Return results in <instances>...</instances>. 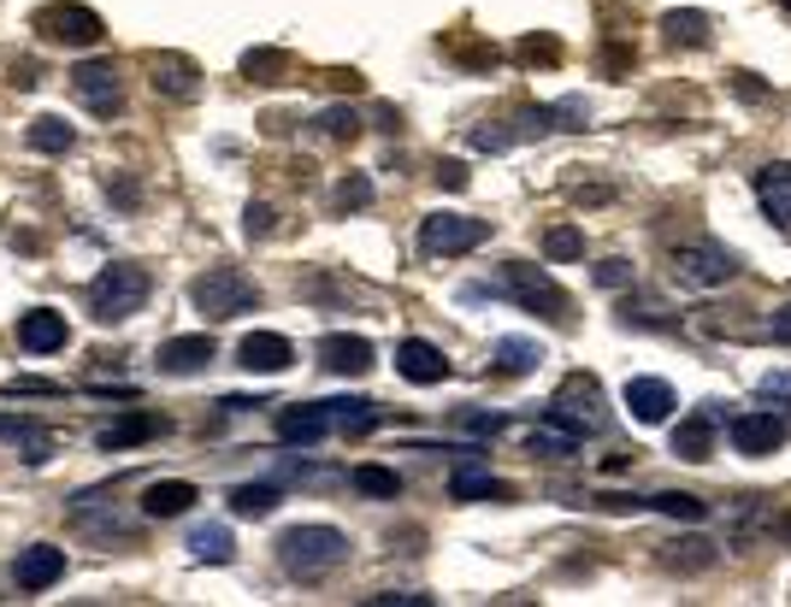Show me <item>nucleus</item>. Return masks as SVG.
<instances>
[{
	"instance_id": "nucleus-24",
	"label": "nucleus",
	"mask_w": 791,
	"mask_h": 607,
	"mask_svg": "<svg viewBox=\"0 0 791 607\" xmlns=\"http://www.w3.org/2000/svg\"><path fill=\"white\" fill-rule=\"evenodd\" d=\"M189 501H196V483L166 478V483H148L143 513H148V519H178V513H189Z\"/></svg>"
},
{
	"instance_id": "nucleus-46",
	"label": "nucleus",
	"mask_w": 791,
	"mask_h": 607,
	"mask_svg": "<svg viewBox=\"0 0 791 607\" xmlns=\"http://www.w3.org/2000/svg\"><path fill=\"white\" fill-rule=\"evenodd\" d=\"M738 95H745V100H762V83H756L750 72H738Z\"/></svg>"
},
{
	"instance_id": "nucleus-31",
	"label": "nucleus",
	"mask_w": 791,
	"mask_h": 607,
	"mask_svg": "<svg viewBox=\"0 0 791 607\" xmlns=\"http://www.w3.org/2000/svg\"><path fill=\"white\" fill-rule=\"evenodd\" d=\"M526 443H531V455H573V448H579V430H567V425L549 419V425L531 430Z\"/></svg>"
},
{
	"instance_id": "nucleus-33",
	"label": "nucleus",
	"mask_w": 791,
	"mask_h": 607,
	"mask_svg": "<svg viewBox=\"0 0 791 607\" xmlns=\"http://www.w3.org/2000/svg\"><path fill=\"white\" fill-rule=\"evenodd\" d=\"M355 490H360V496H384V501H396V496H402V478H396L390 466H355Z\"/></svg>"
},
{
	"instance_id": "nucleus-45",
	"label": "nucleus",
	"mask_w": 791,
	"mask_h": 607,
	"mask_svg": "<svg viewBox=\"0 0 791 607\" xmlns=\"http://www.w3.org/2000/svg\"><path fill=\"white\" fill-rule=\"evenodd\" d=\"M768 331H773V337H780V342H791V307H780V313H773V319H768Z\"/></svg>"
},
{
	"instance_id": "nucleus-27",
	"label": "nucleus",
	"mask_w": 791,
	"mask_h": 607,
	"mask_svg": "<svg viewBox=\"0 0 791 607\" xmlns=\"http://www.w3.org/2000/svg\"><path fill=\"white\" fill-rule=\"evenodd\" d=\"M450 496L455 501H508L514 490H508L503 478H491V472H455L450 478Z\"/></svg>"
},
{
	"instance_id": "nucleus-43",
	"label": "nucleus",
	"mask_w": 791,
	"mask_h": 607,
	"mask_svg": "<svg viewBox=\"0 0 791 607\" xmlns=\"http://www.w3.org/2000/svg\"><path fill=\"white\" fill-rule=\"evenodd\" d=\"M249 236H272V206H261V201L249 206Z\"/></svg>"
},
{
	"instance_id": "nucleus-3",
	"label": "nucleus",
	"mask_w": 791,
	"mask_h": 607,
	"mask_svg": "<svg viewBox=\"0 0 791 607\" xmlns=\"http://www.w3.org/2000/svg\"><path fill=\"white\" fill-rule=\"evenodd\" d=\"M143 301H148V271L143 266H107L89 284V313L101 324H118V319L143 313Z\"/></svg>"
},
{
	"instance_id": "nucleus-8",
	"label": "nucleus",
	"mask_w": 791,
	"mask_h": 607,
	"mask_svg": "<svg viewBox=\"0 0 791 607\" xmlns=\"http://www.w3.org/2000/svg\"><path fill=\"white\" fill-rule=\"evenodd\" d=\"M30 24L42 30V42H60V47H95L101 42V19L89 7H42Z\"/></svg>"
},
{
	"instance_id": "nucleus-16",
	"label": "nucleus",
	"mask_w": 791,
	"mask_h": 607,
	"mask_svg": "<svg viewBox=\"0 0 791 607\" xmlns=\"http://www.w3.org/2000/svg\"><path fill=\"white\" fill-rule=\"evenodd\" d=\"M756 201H762V213L773 224H785V231H791V160L756 171Z\"/></svg>"
},
{
	"instance_id": "nucleus-32",
	"label": "nucleus",
	"mask_w": 791,
	"mask_h": 607,
	"mask_svg": "<svg viewBox=\"0 0 791 607\" xmlns=\"http://www.w3.org/2000/svg\"><path fill=\"white\" fill-rule=\"evenodd\" d=\"M284 72H289V60L278 54V47H254V54H243V77H254V83H284Z\"/></svg>"
},
{
	"instance_id": "nucleus-1",
	"label": "nucleus",
	"mask_w": 791,
	"mask_h": 607,
	"mask_svg": "<svg viewBox=\"0 0 791 607\" xmlns=\"http://www.w3.org/2000/svg\"><path fill=\"white\" fill-rule=\"evenodd\" d=\"M342 554H349V536L337 525H296L278 536V561L289 578H319V572H331Z\"/></svg>"
},
{
	"instance_id": "nucleus-26",
	"label": "nucleus",
	"mask_w": 791,
	"mask_h": 607,
	"mask_svg": "<svg viewBox=\"0 0 791 607\" xmlns=\"http://www.w3.org/2000/svg\"><path fill=\"white\" fill-rule=\"evenodd\" d=\"M662 30H667V42L674 47H709V12H667L662 19Z\"/></svg>"
},
{
	"instance_id": "nucleus-36",
	"label": "nucleus",
	"mask_w": 791,
	"mask_h": 607,
	"mask_svg": "<svg viewBox=\"0 0 791 607\" xmlns=\"http://www.w3.org/2000/svg\"><path fill=\"white\" fill-rule=\"evenodd\" d=\"M650 508H656V513H667V519H692V525H697L703 513H709V508H703L697 496H679V490H662V496H650Z\"/></svg>"
},
{
	"instance_id": "nucleus-4",
	"label": "nucleus",
	"mask_w": 791,
	"mask_h": 607,
	"mask_svg": "<svg viewBox=\"0 0 791 607\" xmlns=\"http://www.w3.org/2000/svg\"><path fill=\"white\" fill-rule=\"evenodd\" d=\"M496 295H514V301H520L526 313L567 319V289H561L549 271L526 266V259H514V266H503V277H496Z\"/></svg>"
},
{
	"instance_id": "nucleus-11",
	"label": "nucleus",
	"mask_w": 791,
	"mask_h": 607,
	"mask_svg": "<svg viewBox=\"0 0 791 607\" xmlns=\"http://www.w3.org/2000/svg\"><path fill=\"white\" fill-rule=\"evenodd\" d=\"M289 360H296V349H289V337H278V331H249L236 342V366L243 372H284Z\"/></svg>"
},
{
	"instance_id": "nucleus-30",
	"label": "nucleus",
	"mask_w": 791,
	"mask_h": 607,
	"mask_svg": "<svg viewBox=\"0 0 791 607\" xmlns=\"http://www.w3.org/2000/svg\"><path fill=\"white\" fill-rule=\"evenodd\" d=\"M189 549H196V561H213V566H225L231 561V531L225 525H201L196 536H189Z\"/></svg>"
},
{
	"instance_id": "nucleus-35",
	"label": "nucleus",
	"mask_w": 791,
	"mask_h": 607,
	"mask_svg": "<svg viewBox=\"0 0 791 607\" xmlns=\"http://www.w3.org/2000/svg\"><path fill=\"white\" fill-rule=\"evenodd\" d=\"M319 130L331 136V142H355V136H360V113L355 107H325L319 113Z\"/></svg>"
},
{
	"instance_id": "nucleus-41",
	"label": "nucleus",
	"mask_w": 791,
	"mask_h": 607,
	"mask_svg": "<svg viewBox=\"0 0 791 607\" xmlns=\"http://www.w3.org/2000/svg\"><path fill=\"white\" fill-rule=\"evenodd\" d=\"M437 183H443V189H467V166H461V160H443V166H437Z\"/></svg>"
},
{
	"instance_id": "nucleus-9",
	"label": "nucleus",
	"mask_w": 791,
	"mask_h": 607,
	"mask_svg": "<svg viewBox=\"0 0 791 607\" xmlns=\"http://www.w3.org/2000/svg\"><path fill=\"white\" fill-rule=\"evenodd\" d=\"M72 89H77V100L89 113H101V118H113L118 107H125V89H118V72L107 60H83L77 72H72Z\"/></svg>"
},
{
	"instance_id": "nucleus-44",
	"label": "nucleus",
	"mask_w": 791,
	"mask_h": 607,
	"mask_svg": "<svg viewBox=\"0 0 791 607\" xmlns=\"http://www.w3.org/2000/svg\"><path fill=\"white\" fill-rule=\"evenodd\" d=\"M626 65H632V47H609V54H603V72H609V77H621Z\"/></svg>"
},
{
	"instance_id": "nucleus-15",
	"label": "nucleus",
	"mask_w": 791,
	"mask_h": 607,
	"mask_svg": "<svg viewBox=\"0 0 791 607\" xmlns=\"http://www.w3.org/2000/svg\"><path fill=\"white\" fill-rule=\"evenodd\" d=\"M674 407H679V402H674V390H667L662 377H632V384H626V413H632L639 425H662Z\"/></svg>"
},
{
	"instance_id": "nucleus-23",
	"label": "nucleus",
	"mask_w": 791,
	"mask_h": 607,
	"mask_svg": "<svg viewBox=\"0 0 791 607\" xmlns=\"http://www.w3.org/2000/svg\"><path fill=\"white\" fill-rule=\"evenodd\" d=\"M0 443L24 448V460H48V455H54V430L30 425V419H12V413H0Z\"/></svg>"
},
{
	"instance_id": "nucleus-18",
	"label": "nucleus",
	"mask_w": 791,
	"mask_h": 607,
	"mask_svg": "<svg viewBox=\"0 0 791 607\" xmlns=\"http://www.w3.org/2000/svg\"><path fill=\"white\" fill-rule=\"evenodd\" d=\"M201 366H213V337H171V342H160V372L189 377Z\"/></svg>"
},
{
	"instance_id": "nucleus-14",
	"label": "nucleus",
	"mask_w": 791,
	"mask_h": 607,
	"mask_svg": "<svg viewBox=\"0 0 791 607\" xmlns=\"http://www.w3.org/2000/svg\"><path fill=\"white\" fill-rule=\"evenodd\" d=\"M396 372H402L408 384H443V377H450V360H443V349H432V342L408 337L402 349H396Z\"/></svg>"
},
{
	"instance_id": "nucleus-39",
	"label": "nucleus",
	"mask_w": 791,
	"mask_h": 607,
	"mask_svg": "<svg viewBox=\"0 0 791 607\" xmlns=\"http://www.w3.org/2000/svg\"><path fill=\"white\" fill-rule=\"evenodd\" d=\"M503 425H508L503 413H461V430H473V437H496Z\"/></svg>"
},
{
	"instance_id": "nucleus-37",
	"label": "nucleus",
	"mask_w": 791,
	"mask_h": 607,
	"mask_svg": "<svg viewBox=\"0 0 791 607\" xmlns=\"http://www.w3.org/2000/svg\"><path fill=\"white\" fill-rule=\"evenodd\" d=\"M544 254H549V259H579V254H584V236L573 231V224H556V231L544 236Z\"/></svg>"
},
{
	"instance_id": "nucleus-34",
	"label": "nucleus",
	"mask_w": 791,
	"mask_h": 607,
	"mask_svg": "<svg viewBox=\"0 0 791 607\" xmlns=\"http://www.w3.org/2000/svg\"><path fill=\"white\" fill-rule=\"evenodd\" d=\"M337 213H360V206H372V178H360V171H349V178L337 183Z\"/></svg>"
},
{
	"instance_id": "nucleus-48",
	"label": "nucleus",
	"mask_w": 791,
	"mask_h": 607,
	"mask_svg": "<svg viewBox=\"0 0 791 607\" xmlns=\"http://www.w3.org/2000/svg\"><path fill=\"white\" fill-rule=\"evenodd\" d=\"M773 531H780V536H791V513H780V525H773Z\"/></svg>"
},
{
	"instance_id": "nucleus-7",
	"label": "nucleus",
	"mask_w": 791,
	"mask_h": 607,
	"mask_svg": "<svg viewBox=\"0 0 791 607\" xmlns=\"http://www.w3.org/2000/svg\"><path fill=\"white\" fill-rule=\"evenodd\" d=\"M485 236H491V224L485 219H467V213H432V219H420V248L425 254H473Z\"/></svg>"
},
{
	"instance_id": "nucleus-40",
	"label": "nucleus",
	"mask_w": 791,
	"mask_h": 607,
	"mask_svg": "<svg viewBox=\"0 0 791 607\" xmlns=\"http://www.w3.org/2000/svg\"><path fill=\"white\" fill-rule=\"evenodd\" d=\"M626 277H632V266H626V259H603V266H597V284H603V289H621Z\"/></svg>"
},
{
	"instance_id": "nucleus-22",
	"label": "nucleus",
	"mask_w": 791,
	"mask_h": 607,
	"mask_svg": "<svg viewBox=\"0 0 791 607\" xmlns=\"http://www.w3.org/2000/svg\"><path fill=\"white\" fill-rule=\"evenodd\" d=\"M325 430H331V413H325V402H307V407H284L278 413V437L284 443H319Z\"/></svg>"
},
{
	"instance_id": "nucleus-25",
	"label": "nucleus",
	"mask_w": 791,
	"mask_h": 607,
	"mask_svg": "<svg viewBox=\"0 0 791 607\" xmlns=\"http://www.w3.org/2000/svg\"><path fill=\"white\" fill-rule=\"evenodd\" d=\"M30 148H36V153H72L77 148V130L65 125V118L42 113V118H30Z\"/></svg>"
},
{
	"instance_id": "nucleus-38",
	"label": "nucleus",
	"mask_w": 791,
	"mask_h": 607,
	"mask_svg": "<svg viewBox=\"0 0 791 607\" xmlns=\"http://www.w3.org/2000/svg\"><path fill=\"white\" fill-rule=\"evenodd\" d=\"M520 60H526V65H556L561 47L549 42V36H526V42H520Z\"/></svg>"
},
{
	"instance_id": "nucleus-21",
	"label": "nucleus",
	"mask_w": 791,
	"mask_h": 607,
	"mask_svg": "<svg viewBox=\"0 0 791 607\" xmlns=\"http://www.w3.org/2000/svg\"><path fill=\"white\" fill-rule=\"evenodd\" d=\"M715 425H720V413H715V407H697L692 419H679V430H674V455H685V460H709V448H715Z\"/></svg>"
},
{
	"instance_id": "nucleus-12",
	"label": "nucleus",
	"mask_w": 791,
	"mask_h": 607,
	"mask_svg": "<svg viewBox=\"0 0 791 607\" xmlns=\"http://www.w3.org/2000/svg\"><path fill=\"white\" fill-rule=\"evenodd\" d=\"M780 443H785V425L773 419V413H738V419H732V448H738V455L762 460Z\"/></svg>"
},
{
	"instance_id": "nucleus-2",
	"label": "nucleus",
	"mask_w": 791,
	"mask_h": 607,
	"mask_svg": "<svg viewBox=\"0 0 791 607\" xmlns=\"http://www.w3.org/2000/svg\"><path fill=\"white\" fill-rule=\"evenodd\" d=\"M189 301H196L208 319H236V313H254V307H261V284L243 277L236 266H213V271H201L196 284H189Z\"/></svg>"
},
{
	"instance_id": "nucleus-47",
	"label": "nucleus",
	"mask_w": 791,
	"mask_h": 607,
	"mask_svg": "<svg viewBox=\"0 0 791 607\" xmlns=\"http://www.w3.org/2000/svg\"><path fill=\"white\" fill-rule=\"evenodd\" d=\"M762 390H768V395H791V377L780 372V377H768V384H762Z\"/></svg>"
},
{
	"instance_id": "nucleus-28",
	"label": "nucleus",
	"mask_w": 791,
	"mask_h": 607,
	"mask_svg": "<svg viewBox=\"0 0 791 607\" xmlns=\"http://www.w3.org/2000/svg\"><path fill=\"white\" fill-rule=\"evenodd\" d=\"M278 508V483H236L231 490V513L236 519H266Z\"/></svg>"
},
{
	"instance_id": "nucleus-42",
	"label": "nucleus",
	"mask_w": 791,
	"mask_h": 607,
	"mask_svg": "<svg viewBox=\"0 0 791 607\" xmlns=\"http://www.w3.org/2000/svg\"><path fill=\"white\" fill-rule=\"evenodd\" d=\"M7 395H60V384H36V377H12Z\"/></svg>"
},
{
	"instance_id": "nucleus-5",
	"label": "nucleus",
	"mask_w": 791,
	"mask_h": 607,
	"mask_svg": "<svg viewBox=\"0 0 791 607\" xmlns=\"http://www.w3.org/2000/svg\"><path fill=\"white\" fill-rule=\"evenodd\" d=\"M549 419L579 430V437H597V430H609V413H603V390H597V377L573 372L567 384L556 390V402H549Z\"/></svg>"
},
{
	"instance_id": "nucleus-10",
	"label": "nucleus",
	"mask_w": 791,
	"mask_h": 607,
	"mask_svg": "<svg viewBox=\"0 0 791 607\" xmlns=\"http://www.w3.org/2000/svg\"><path fill=\"white\" fill-rule=\"evenodd\" d=\"M12 578H19V589H30V596L54 589V584L65 578V549H54V543H30V549H19V566H12Z\"/></svg>"
},
{
	"instance_id": "nucleus-49",
	"label": "nucleus",
	"mask_w": 791,
	"mask_h": 607,
	"mask_svg": "<svg viewBox=\"0 0 791 607\" xmlns=\"http://www.w3.org/2000/svg\"><path fill=\"white\" fill-rule=\"evenodd\" d=\"M785 12H791V0H785Z\"/></svg>"
},
{
	"instance_id": "nucleus-17",
	"label": "nucleus",
	"mask_w": 791,
	"mask_h": 607,
	"mask_svg": "<svg viewBox=\"0 0 791 607\" xmlns=\"http://www.w3.org/2000/svg\"><path fill=\"white\" fill-rule=\"evenodd\" d=\"M19 342H24L30 354L65 349V313H54V307H30V313L19 319Z\"/></svg>"
},
{
	"instance_id": "nucleus-6",
	"label": "nucleus",
	"mask_w": 791,
	"mask_h": 607,
	"mask_svg": "<svg viewBox=\"0 0 791 607\" xmlns=\"http://www.w3.org/2000/svg\"><path fill=\"white\" fill-rule=\"evenodd\" d=\"M732 271H738V254L720 248V242H679L674 248V277L692 289H720L732 284Z\"/></svg>"
},
{
	"instance_id": "nucleus-13",
	"label": "nucleus",
	"mask_w": 791,
	"mask_h": 607,
	"mask_svg": "<svg viewBox=\"0 0 791 607\" xmlns=\"http://www.w3.org/2000/svg\"><path fill=\"white\" fill-rule=\"evenodd\" d=\"M148 72H154V77H148L154 95H171V100H196V95H201V72H196L183 54H154Z\"/></svg>"
},
{
	"instance_id": "nucleus-20",
	"label": "nucleus",
	"mask_w": 791,
	"mask_h": 607,
	"mask_svg": "<svg viewBox=\"0 0 791 607\" xmlns=\"http://www.w3.org/2000/svg\"><path fill=\"white\" fill-rule=\"evenodd\" d=\"M166 430V419L160 413H125V419H113L107 430H101V448H107V455H118V448H136V443H148V437H160Z\"/></svg>"
},
{
	"instance_id": "nucleus-19",
	"label": "nucleus",
	"mask_w": 791,
	"mask_h": 607,
	"mask_svg": "<svg viewBox=\"0 0 791 607\" xmlns=\"http://www.w3.org/2000/svg\"><path fill=\"white\" fill-rule=\"evenodd\" d=\"M319 360L331 372H342V377H360V372H372V342L367 337H325Z\"/></svg>"
},
{
	"instance_id": "nucleus-29",
	"label": "nucleus",
	"mask_w": 791,
	"mask_h": 607,
	"mask_svg": "<svg viewBox=\"0 0 791 607\" xmlns=\"http://www.w3.org/2000/svg\"><path fill=\"white\" fill-rule=\"evenodd\" d=\"M491 354H496V372H508V377H520V372H531L544 360V349L538 342H526V337H503Z\"/></svg>"
}]
</instances>
